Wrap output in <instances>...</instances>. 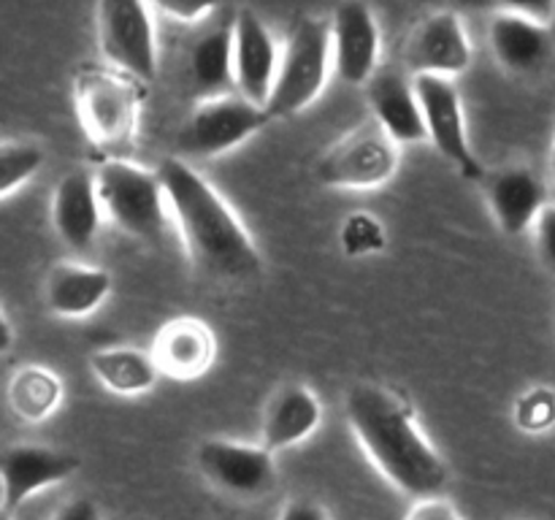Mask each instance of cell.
Returning <instances> with one entry per match:
<instances>
[{
    "instance_id": "1",
    "label": "cell",
    "mask_w": 555,
    "mask_h": 520,
    "mask_svg": "<svg viewBox=\"0 0 555 520\" xmlns=\"http://www.w3.org/2000/svg\"><path fill=\"white\" fill-rule=\"evenodd\" d=\"M347 426L374 469L396 487L417 498L442 496L450 469L421 431L412 406L385 385L361 382L345 399Z\"/></svg>"
},
{
    "instance_id": "2",
    "label": "cell",
    "mask_w": 555,
    "mask_h": 520,
    "mask_svg": "<svg viewBox=\"0 0 555 520\" xmlns=\"http://www.w3.org/2000/svg\"><path fill=\"white\" fill-rule=\"evenodd\" d=\"M157 177L184 249L204 274L225 282H247L260 274L263 260L244 222L184 157H163Z\"/></svg>"
},
{
    "instance_id": "3",
    "label": "cell",
    "mask_w": 555,
    "mask_h": 520,
    "mask_svg": "<svg viewBox=\"0 0 555 520\" xmlns=\"http://www.w3.org/2000/svg\"><path fill=\"white\" fill-rule=\"evenodd\" d=\"M74 106L92 146L119 157L133 144L141 112V87L108 65H87L74 79Z\"/></svg>"
},
{
    "instance_id": "4",
    "label": "cell",
    "mask_w": 555,
    "mask_h": 520,
    "mask_svg": "<svg viewBox=\"0 0 555 520\" xmlns=\"http://www.w3.org/2000/svg\"><path fill=\"white\" fill-rule=\"evenodd\" d=\"M95 190L101 211L119 231L141 242H160L168 206L157 171H146L125 157H106L95 171Z\"/></svg>"
},
{
    "instance_id": "5",
    "label": "cell",
    "mask_w": 555,
    "mask_h": 520,
    "mask_svg": "<svg viewBox=\"0 0 555 520\" xmlns=\"http://www.w3.org/2000/svg\"><path fill=\"white\" fill-rule=\"evenodd\" d=\"M331 70V32L328 22L304 16L293 25L285 49L276 63L274 87H271L266 114L269 119H285L304 112L318 101L328 81Z\"/></svg>"
},
{
    "instance_id": "6",
    "label": "cell",
    "mask_w": 555,
    "mask_h": 520,
    "mask_svg": "<svg viewBox=\"0 0 555 520\" xmlns=\"http://www.w3.org/2000/svg\"><path fill=\"white\" fill-rule=\"evenodd\" d=\"M98 43L108 68L135 84L157 76V43L152 9L139 0H103L98 5Z\"/></svg>"
},
{
    "instance_id": "7",
    "label": "cell",
    "mask_w": 555,
    "mask_h": 520,
    "mask_svg": "<svg viewBox=\"0 0 555 520\" xmlns=\"http://www.w3.org/2000/svg\"><path fill=\"white\" fill-rule=\"evenodd\" d=\"M399 168V146L374 119L336 141L314 166V177L331 190H374L390 182Z\"/></svg>"
},
{
    "instance_id": "8",
    "label": "cell",
    "mask_w": 555,
    "mask_h": 520,
    "mask_svg": "<svg viewBox=\"0 0 555 520\" xmlns=\"http://www.w3.org/2000/svg\"><path fill=\"white\" fill-rule=\"evenodd\" d=\"M269 122L271 119L263 108L253 106L242 95L225 92L198 101L179 130L177 146L188 157L225 155L233 146H242L244 141L260 133Z\"/></svg>"
},
{
    "instance_id": "9",
    "label": "cell",
    "mask_w": 555,
    "mask_h": 520,
    "mask_svg": "<svg viewBox=\"0 0 555 520\" xmlns=\"http://www.w3.org/2000/svg\"><path fill=\"white\" fill-rule=\"evenodd\" d=\"M412 90L421 106L426 139L431 141L434 150L444 160L453 162L464 177L480 179L482 168L469 146L464 103H461L455 81L442 79V76H412Z\"/></svg>"
},
{
    "instance_id": "10",
    "label": "cell",
    "mask_w": 555,
    "mask_h": 520,
    "mask_svg": "<svg viewBox=\"0 0 555 520\" xmlns=\"http://www.w3.org/2000/svg\"><path fill=\"white\" fill-rule=\"evenodd\" d=\"M204 480L233 498H263L276 485V460L260 444L204 439L195 450Z\"/></svg>"
},
{
    "instance_id": "11",
    "label": "cell",
    "mask_w": 555,
    "mask_h": 520,
    "mask_svg": "<svg viewBox=\"0 0 555 520\" xmlns=\"http://www.w3.org/2000/svg\"><path fill=\"white\" fill-rule=\"evenodd\" d=\"M331 65L350 87H366L379 70V25L366 3L336 5L328 22Z\"/></svg>"
},
{
    "instance_id": "12",
    "label": "cell",
    "mask_w": 555,
    "mask_h": 520,
    "mask_svg": "<svg viewBox=\"0 0 555 520\" xmlns=\"http://www.w3.org/2000/svg\"><path fill=\"white\" fill-rule=\"evenodd\" d=\"M233 30V87L236 95L263 108L274 87L280 52L266 22L253 9H238L231 20Z\"/></svg>"
},
{
    "instance_id": "13",
    "label": "cell",
    "mask_w": 555,
    "mask_h": 520,
    "mask_svg": "<svg viewBox=\"0 0 555 520\" xmlns=\"http://www.w3.org/2000/svg\"><path fill=\"white\" fill-rule=\"evenodd\" d=\"M79 466L76 455L41 444H14L0 450V504L16 515L27 498L65 482Z\"/></svg>"
},
{
    "instance_id": "14",
    "label": "cell",
    "mask_w": 555,
    "mask_h": 520,
    "mask_svg": "<svg viewBox=\"0 0 555 520\" xmlns=\"http://www.w3.org/2000/svg\"><path fill=\"white\" fill-rule=\"evenodd\" d=\"M472 63V43L466 27L455 11H437L426 16L406 43V65L412 76H453L464 74Z\"/></svg>"
},
{
    "instance_id": "15",
    "label": "cell",
    "mask_w": 555,
    "mask_h": 520,
    "mask_svg": "<svg viewBox=\"0 0 555 520\" xmlns=\"http://www.w3.org/2000/svg\"><path fill=\"white\" fill-rule=\"evenodd\" d=\"M217 352L215 330L198 317H173L160 325L152 341V361L157 374L171 379H195L206 374Z\"/></svg>"
},
{
    "instance_id": "16",
    "label": "cell",
    "mask_w": 555,
    "mask_h": 520,
    "mask_svg": "<svg viewBox=\"0 0 555 520\" xmlns=\"http://www.w3.org/2000/svg\"><path fill=\"white\" fill-rule=\"evenodd\" d=\"M488 41L499 65L509 74H537L553 57V36L545 25L520 14L515 5L496 11L488 27Z\"/></svg>"
},
{
    "instance_id": "17",
    "label": "cell",
    "mask_w": 555,
    "mask_h": 520,
    "mask_svg": "<svg viewBox=\"0 0 555 520\" xmlns=\"http://www.w3.org/2000/svg\"><path fill=\"white\" fill-rule=\"evenodd\" d=\"M323 420V404L309 385L287 382L271 393L260 422V447L271 455L312 437Z\"/></svg>"
},
{
    "instance_id": "18",
    "label": "cell",
    "mask_w": 555,
    "mask_h": 520,
    "mask_svg": "<svg viewBox=\"0 0 555 520\" xmlns=\"http://www.w3.org/2000/svg\"><path fill=\"white\" fill-rule=\"evenodd\" d=\"M369 106H372L374 122L385 130L396 146L399 144H421L426 141L421 106H417L412 79H406L396 68H379L369 79Z\"/></svg>"
},
{
    "instance_id": "19",
    "label": "cell",
    "mask_w": 555,
    "mask_h": 520,
    "mask_svg": "<svg viewBox=\"0 0 555 520\" xmlns=\"http://www.w3.org/2000/svg\"><path fill=\"white\" fill-rule=\"evenodd\" d=\"M101 200L95 190V173L70 171L57 182L52 195L54 233L76 252L92 247L101 227Z\"/></svg>"
},
{
    "instance_id": "20",
    "label": "cell",
    "mask_w": 555,
    "mask_h": 520,
    "mask_svg": "<svg viewBox=\"0 0 555 520\" xmlns=\"http://www.w3.org/2000/svg\"><path fill=\"white\" fill-rule=\"evenodd\" d=\"M488 206L507 236H520L534 225L537 214L545 209V184L529 168H504L488 179Z\"/></svg>"
},
{
    "instance_id": "21",
    "label": "cell",
    "mask_w": 555,
    "mask_h": 520,
    "mask_svg": "<svg viewBox=\"0 0 555 520\" xmlns=\"http://www.w3.org/2000/svg\"><path fill=\"white\" fill-rule=\"evenodd\" d=\"M112 292V274L85 263H57L47 274L43 298L60 317H85Z\"/></svg>"
},
{
    "instance_id": "22",
    "label": "cell",
    "mask_w": 555,
    "mask_h": 520,
    "mask_svg": "<svg viewBox=\"0 0 555 520\" xmlns=\"http://www.w3.org/2000/svg\"><path fill=\"white\" fill-rule=\"evenodd\" d=\"M190 79L201 101L231 92L233 87V30L231 22L209 27L193 41L188 54Z\"/></svg>"
},
{
    "instance_id": "23",
    "label": "cell",
    "mask_w": 555,
    "mask_h": 520,
    "mask_svg": "<svg viewBox=\"0 0 555 520\" xmlns=\"http://www.w3.org/2000/svg\"><path fill=\"white\" fill-rule=\"evenodd\" d=\"M90 368L98 382L117 395L150 393L157 382V366L150 352L135 347H103L90 355Z\"/></svg>"
},
{
    "instance_id": "24",
    "label": "cell",
    "mask_w": 555,
    "mask_h": 520,
    "mask_svg": "<svg viewBox=\"0 0 555 520\" xmlns=\"http://www.w3.org/2000/svg\"><path fill=\"white\" fill-rule=\"evenodd\" d=\"M5 399L20 420L41 422L57 412L63 401V382L47 366H22L9 379Z\"/></svg>"
},
{
    "instance_id": "25",
    "label": "cell",
    "mask_w": 555,
    "mask_h": 520,
    "mask_svg": "<svg viewBox=\"0 0 555 520\" xmlns=\"http://www.w3.org/2000/svg\"><path fill=\"white\" fill-rule=\"evenodd\" d=\"M43 166V150L30 141H0V198L16 193Z\"/></svg>"
},
{
    "instance_id": "26",
    "label": "cell",
    "mask_w": 555,
    "mask_h": 520,
    "mask_svg": "<svg viewBox=\"0 0 555 520\" xmlns=\"http://www.w3.org/2000/svg\"><path fill=\"white\" fill-rule=\"evenodd\" d=\"M339 244L347 258H369V255L383 252L388 244V233L374 214L352 211L339 227Z\"/></svg>"
},
{
    "instance_id": "27",
    "label": "cell",
    "mask_w": 555,
    "mask_h": 520,
    "mask_svg": "<svg viewBox=\"0 0 555 520\" xmlns=\"http://www.w3.org/2000/svg\"><path fill=\"white\" fill-rule=\"evenodd\" d=\"M515 422L529 433H542L555 422V390L531 388L515 404Z\"/></svg>"
},
{
    "instance_id": "28",
    "label": "cell",
    "mask_w": 555,
    "mask_h": 520,
    "mask_svg": "<svg viewBox=\"0 0 555 520\" xmlns=\"http://www.w3.org/2000/svg\"><path fill=\"white\" fill-rule=\"evenodd\" d=\"M534 247L542 265L555 274V206H545L534 220Z\"/></svg>"
},
{
    "instance_id": "29",
    "label": "cell",
    "mask_w": 555,
    "mask_h": 520,
    "mask_svg": "<svg viewBox=\"0 0 555 520\" xmlns=\"http://www.w3.org/2000/svg\"><path fill=\"white\" fill-rule=\"evenodd\" d=\"M404 520H464L459 507L444 496L417 498L410 509H406Z\"/></svg>"
},
{
    "instance_id": "30",
    "label": "cell",
    "mask_w": 555,
    "mask_h": 520,
    "mask_svg": "<svg viewBox=\"0 0 555 520\" xmlns=\"http://www.w3.org/2000/svg\"><path fill=\"white\" fill-rule=\"evenodd\" d=\"M276 520H331V515L323 504L309 502V498H291L280 509V518Z\"/></svg>"
},
{
    "instance_id": "31",
    "label": "cell",
    "mask_w": 555,
    "mask_h": 520,
    "mask_svg": "<svg viewBox=\"0 0 555 520\" xmlns=\"http://www.w3.org/2000/svg\"><path fill=\"white\" fill-rule=\"evenodd\" d=\"M160 11L177 22H201L215 9L211 3H160Z\"/></svg>"
},
{
    "instance_id": "32",
    "label": "cell",
    "mask_w": 555,
    "mask_h": 520,
    "mask_svg": "<svg viewBox=\"0 0 555 520\" xmlns=\"http://www.w3.org/2000/svg\"><path fill=\"white\" fill-rule=\"evenodd\" d=\"M52 520H103L101 509L92 498H74V502L65 504Z\"/></svg>"
},
{
    "instance_id": "33",
    "label": "cell",
    "mask_w": 555,
    "mask_h": 520,
    "mask_svg": "<svg viewBox=\"0 0 555 520\" xmlns=\"http://www.w3.org/2000/svg\"><path fill=\"white\" fill-rule=\"evenodd\" d=\"M11 347H14V328H11L9 317L0 312V355H5Z\"/></svg>"
},
{
    "instance_id": "34",
    "label": "cell",
    "mask_w": 555,
    "mask_h": 520,
    "mask_svg": "<svg viewBox=\"0 0 555 520\" xmlns=\"http://www.w3.org/2000/svg\"><path fill=\"white\" fill-rule=\"evenodd\" d=\"M0 520H14V512H11V509H5L3 504H0Z\"/></svg>"
},
{
    "instance_id": "35",
    "label": "cell",
    "mask_w": 555,
    "mask_h": 520,
    "mask_svg": "<svg viewBox=\"0 0 555 520\" xmlns=\"http://www.w3.org/2000/svg\"><path fill=\"white\" fill-rule=\"evenodd\" d=\"M551 171H553V177H555V141H553V155H551Z\"/></svg>"
}]
</instances>
